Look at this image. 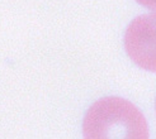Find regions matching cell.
<instances>
[{
	"label": "cell",
	"mask_w": 156,
	"mask_h": 139,
	"mask_svg": "<svg viewBox=\"0 0 156 139\" xmlns=\"http://www.w3.org/2000/svg\"><path fill=\"white\" fill-rule=\"evenodd\" d=\"M85 138H149L142 113L129 101L104 97L93 105L84 119Z\"/></svg>",
	"instance_id": "1"
},
{
	"label": "cell",
	"mask_w": 156,
	"mask_h": 139,
	"mask_svg": "<svg viewBox=\"0 0 156 139\" xmlns=\"http://www.w3.org/2000/svg\"><path fill=\"white\" fill-rule=\"evenodd\" d=\"M124 47L138 67L156 72V13L132 20L124 36Z\"/></svg>",
	"instance_id": "2"
},
{
	"label": "cell",
	"mask_w": 156,
	"mask_h": 139,
	"mask_svg": "<svg viewBox=\"0 0 156 139\" xmlns=\"http://www.w3.org/2000/svg\"><path fill=\"white\" fill-rule=\"evenodd\" d=\"M136 2L138 4L144 5L145 8H147V9L156 12V0H136Z\"/></svg>",
	"instance_id": "3"
}]
</instances>
